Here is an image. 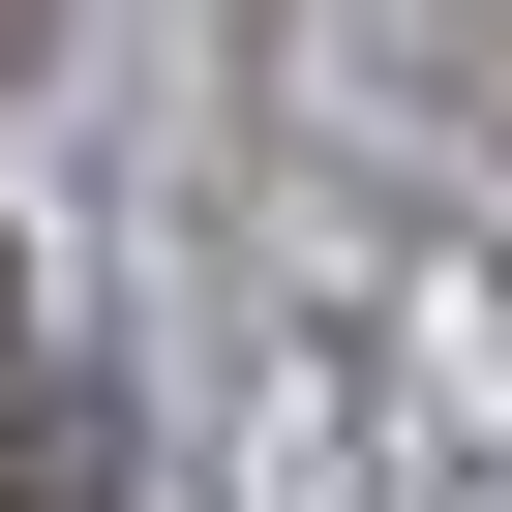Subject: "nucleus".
Wrapping results in <instances>:
<instances>
[{
  "instance_id": "f257e3e1",
  "label": "nucleus",
  "mask_w": 512,
  "mask_h": 512,
  "mask_svg": "<svg viewBox=\"0 0 512 512\" xmlns=\"http://www.w3.org/2000/svg\"><path fill=\"white\" fill-rule=\"evenodd\" d=\"M0 512H121V452H91V422H31V482H0Z\"/></svg>"
}]
</instances>
